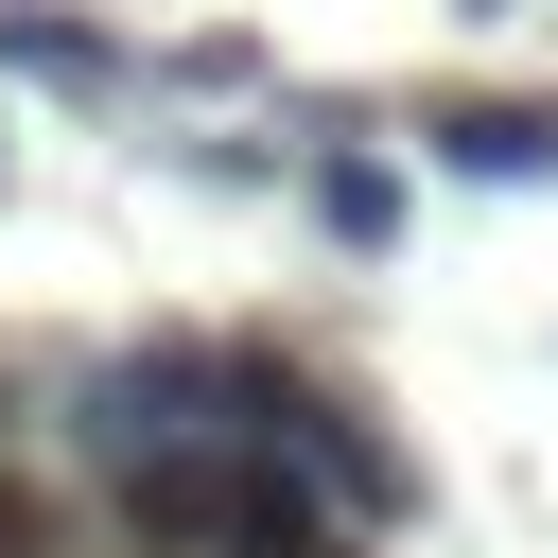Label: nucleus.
<instances>
[{"mask_svg":"<svg viewBox=\"0 0 558 558\" xmlns=\"http://www.w3.org/2000/svg\"><path fill=\"white\" fill-rule=\"evenodd\" d=\"M418 140H436V174H471V192H541V174H558V105H523V87L418 105Z\"/></svg>","mask_w":558,"mask_h":558,"instance_id":"obj_2","label":"nucleus"},{"mask_svg":"<svg viewBox=\"0 0 558 558\" xmlns=\"http://www.w3.org/2000/svg\"><path fill=\"white\" fill-rule=\"evenodd\" d=\"M0 558H35V488L17 471H0Z\"/></svg>","mask_w":558,"mask_h":558,"instance_id":"obj_5","label":"nucleus"},{"mask_svg":"<svg viewBox=\"0 0 558 558\" xmlns=\"http://www.w3.org/2000/svg\"><path fill=\"white\" fill-rule=\"evenodd\" d=\"M314 506H331V488H314L279 436H174V453L122 471V523L174 541V558H314Z\"/></svg>","mask_w":558,"mask_h":558,"instance_id":"obj_1","label":"nucleus"},{"mask_svg":"<svg viewBox=\"0 0 558 558\" xmlns=\"http://www.w3.org/2000/svg\"><path fill=\"white\" fill-rule=\"evenodd\" d=\"M0 70H35V87H122V52H105L87 17H0Z\"/></svg>","mask_w":558,"mask_h":558,"instance_id":"obj_3","label":"nucleus"},{"mask_svg":"<svg viewBox=\"0 0 558 558\" xmlns=\"http://www.w3.org/2000/svg\"><path fill=\"white\" fill-rule=\"evenodd\" d=\"M314 558H331V541H314Z\"/></svg>","mask_w":558,"mask_h":558,"instance_id":"obj_6","label":"nucleus"},{"mask_svg":"<svg viewBox=\"0 0 558 558\" xmlns=\"http://www.w3.org/2000/svg\"><path fill=\"white\" fill-rule=\"evenodd\" d=\"M314 227L331 244H401V174L384 157H314Z\"/></svg>","mask_w":558,"mask_h":558,"instance_id":"obj_4","label":"nucleus"}]
</instances>
